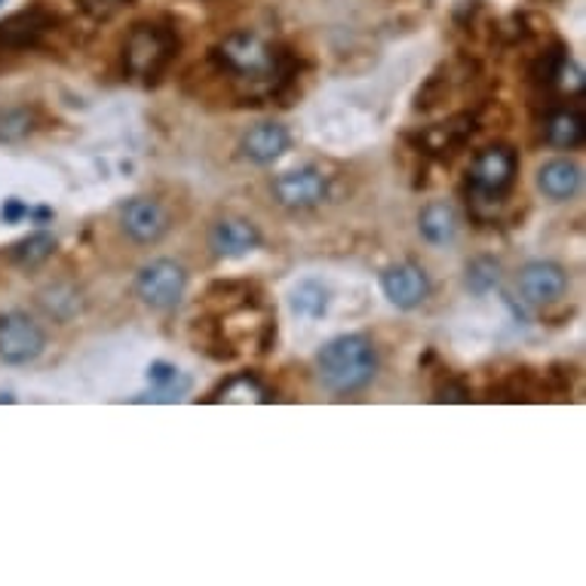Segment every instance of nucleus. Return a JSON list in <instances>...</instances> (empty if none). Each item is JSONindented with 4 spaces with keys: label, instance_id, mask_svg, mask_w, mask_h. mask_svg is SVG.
<instances>
[{
    "label": "nucleus",
    "instance_id": "f257e3e1",
    "mask_svg": "<svg viewBox=\"0 0 586 586\" xmlns=\"http://www.w3.org/2000/svg\"><path fill=\"white\" fill-rule=\"evenodd\" d=\"M316 375L338 396L366 391L378 375V350L366 335H338L316 354Z\"/></svg>",
    "mask_w": 586,
    "mask_h": 586
},
{
    "label": "nucleus",
    "instance_id": "f03ea898",
    "mask_svg": "<svg viewBox=\"0 0 586 586\" xmlns=\"http://www.w3.org/2000/svg\"><path fill=\"white\" fill-rule=\"evenodd\" d=\"M179 34L172 32L169 25H157V22L132 25L127 49H123L127 74L142 81L145 86H160L166 71L172 68L176 56H179Z\"/></svg>",
    "mask_w": 586,
    "mask_h": 586
},
{
    "label": "nucleus",
    "instance_id": "7ed1b4c3",
    "mask_svg": "<svg viewBox=\"0 0 586 586\" xmlns=\"http://www.w3.org/2000/svg\"><path fill=\"white\" fill-rule=\"evenodd\" d=\"M212 65L218 74L240 77V81H264L271 83L274 65H277V49L264 44L259 34L237 32L225 37L218 47L212 49Z\"/></svg>",
    "mask_w": 586,
    "mask_h": 586
},
{
    "label": "nucleus",
    "instance_id": "20e7f679",
    "mask_svg": "<svg viewBox=\"0 0 586 586\" xmlns=\"http://www.w3.org/2000/svg\"><path fill=\"white\" fill-rule=\"evenodd\" d=\"M519 172V154L510 145L482 147L470 164V191L473 200L498 203L513 188Z\"/></svg>",
    "mask_w": 586,
    "mask_h": 586
},
{
    "label": "nucleus",
    "instance_id": "39448f33",
    "mask_svg": "<svg viewBox=\"0 0 586 586\" xmlns=\"http://www.w3.org/2000/svg\"><path fill=\"white\" fill-rule=\"evenodd\" d=\"M47 335L22 310L0 313V362L7 366H28L44 354Z\"/></svg>",
    "mask_w": 586,
    "mask_h": 586
},
{
    "label": "nucleus",
    "instance_id": "423d86ee",
    "mask_svg": "<svg viewBox=\"0 0 586 586\" xmlns=\"http://www.w3.org/2000/svg\"><path fill=\"white\" fill-rule=\"evenodd\" d=\"M184 289H188V274L179 261L172 259L151 261L135 277V292L151 310L176 308Z\"/></svg>",
    "mask_w": 586,
    "mask_h": 586
},
{
    "label": "nucleus",
    "instance_id": "0eeeda50",
    "mask_svg": "<svg viewBox=\"0 0 586 586\" xmlns=\"http://www.w3.org/2000/svg\"><path fill=\"white\" fill-rule=\"evenodd\" d=\"M52 25H56V16L44 7H28L13 16L0 19V52H28V49L44 47Z\"/></svg>",
    "mask_w": 586,
    "mask_h": 586
},
{
    "label": "nucleus",
    "instance_id": "6e6552de",
    "mask_svg": "<svg viewBox=\"0 0 586 586\" xmlns=\"http://www.w3.org/2000/svg\"><path fill=\"white\" fill-rule=\"evenodd\" d=\"M274 196L286 210H313L328 196V179L316 166L289 169L274 179Z\"/></svg>",
    "mask_w": 586,
    "mask_h": 586
},
{
    "label": "nucleus",
    "instance_id": "1a4fd4ad",
    "mask_svg": "<svg viewBox=\"0 0 586 586\" xmlns=\"http://www.w3.org/2000/svg\"><path fill=\"white\" fill-rule=\"evenodd\" d=\"M473 132H476V117L455 115L449 123H440V127H430V130L421 132H408L406 139L415 145V151H421L427 157L452 160L457 151L470 142Z\"/></svg>",
    "mask_w": 586,
    "mask_h": 586
},
{
    "label": "nucleus",
    "instance_id": "9d476101",
    "mask_svg": "<svg viewBox=\"0 0 586 586\" xmlns=\"http://www.w3.org/2000/svg\"><path fill=\"white\" fill-rule=\"evenodd\" d=\"M120 228L130 237L132 243L151 246L157 240H164L169 230V215L157 200L147 196H132L120 206Z\"/></svg>",
    "mask_w": 586,
    "mask_h": 586
},
{
    "label": "nucleus",
    "instance_id": "9b49d317",
    "mask_svg": "<svg viewBox=\"0 0 586 586\" xmlns=\"http://www.w3.org/2000/svg\"><path fill=\"white\" fill-rule=\"evenodd\" d=\"M519 292L528 304H538V308L555 304L569 292V274L553 261H531L522 267Z\"/></svg>",
    "mask_w": 586,
    "mask_h": 586
},
{
    "label": "nucleus",
    "instance_id": "f8f14e48",
    "mask_svg": "<svg viewBox=\"0 0 586 586\" xmlns=\"http://www.w3.org/2000/svg\"><path fill=\"white\" fill-rule=\"evenodd\" d=\"M381 292L391 301L393 308L415 310L421 308L430 295V279L418 264H393L381 274Z\"/></svg>",
    "mask_w": 586,
    "mask_h": 586
},
{
    "label": "nucleus",
    "instance_id": "ddd939ff",
    "mask_svg": "<svg viewBox=\"0 0 586 586\" xmlns=\"http://www.w3.org/2000/svg\"><path fill=\"white\" fill-rule=\"evenodd\" d=\"M292 145V135L286 127H279L274 120H264V123H255L252 130L246 132L243 142H240V151H243L246 160L252 164L267 166L279 160L286 151Z\"/></svg>",
    "mask_w": 586,
    "mask_h": 586
},
{
    "label": "nucleus",
    "instance_id": "4468645a",
    "mask_svg": "<svg viewBox=\"0 0 586 586\" xmlns=\"http://www.w3.org/2000/svg\"><path fill=\"white\" fill-rule=\"evenodd\" d=\"M261 243L259 228L246 218H222L210 234L212 252L218 259H243L249 252H255Z\"/></svg>",
    "mask_w": 586,
    "mask_h": 586
},
{
    "label": "nucleus",
    "instance_id": "2eb2a0df",
    "mask_svg": "<svg viewBox=\"0 0 586 586\" xmlns=\"http://www.w3.org/2000/svg\"><path fill=\"white\" fill-rule=\"evenodd\" d=\"M547 132V145L559 147V151H574L584 145L586 139V117L577 108H559L547 117L543 123Z\"/></svg>",
    "mask_w": 586,
    "mask_h": 586
},
{
    "label": "nucleus",
    "instance_id": "dca6fc26",
    "mask_svg": "<svg viewBox=\"0 0 586 586\" xmlns=\"http://www.w3.org/2000/svg\"><path fill=\"white\" fill-rule=\"evenodd\" d=\"M538 188L550 200H571L581 191V166L571 160H550L538 169Z\"/></svg>",
    "mask_w": 586,
    "mask_h": 586
},
{
    "label": "nucleus",
    "instance_id": "f3484780",
    "mask_svg": "<svg viewBox=\"0 0 586 586\" xmlns=\"http://www.w3.org/2000/svg\"><path fill=\"white\" fill-rule=\"evenodd\" d=\"M418 230H421V237L427 243L433 246H445L455 240L457 234V215L455 210L449 206V203H442V200H433V203H427L418 215Z\"/></svg>",
    "mask_w": 586,
    "mask_h": 586
},
{
    "label": "nucleus",
    "instance_id": "a211bd4d",
    "mask_svg": "<svg viewBox=\"0 0 586 586\" xmlns=\"http://www.w3.org/2000/svg\"><path fill=\"white\" fill-rule=\"evenodd\" d=\"M52 252H56V237L52 234H44V230H37V234H28V237H22L19 243L10 246V261L22 267V271H34V267H40V264H47L52 259Z\"/></svg>",
    "mask_w": 586,
    "mask_h": 586
},
{
    "label": "nucleus",
    "instance_id": "6ab92c4d",
    "mask_svg": "<svg viewBox=\"0 0 586 586\" xmlns=\"http://www.w3.org/2000/svg\"><path fill=\"white\" fill-rule=\"evenodd\" d=\"M569 47L565 44H550V47H543L535 56V62L528 65V81L535 83L538 89H553L555 81H559V74H562V68L569 62Z\"/></svg>",
    "mask_w": 586,
    "mask_h": 586
},
{
    "label": "nucleus",
    "instance_id": "aec40b11",
    "mask_svg": "<svg viewBox=\"0 0 586 586\" xmlns=\"http://www.w3.org/2000/svg\"><path fill=\"white\" fill-rule=\"evenodd\" d=\"M289 308H292L295 316H301V320H320V316H326L328 310L326 286L316 283V279H301V283H295L292 292H289Z\"/></svg>",
    "mask_w": 586,
    "mask_h": 586
},
{
    "label": "nucleus",
    "instance_id": "412c9836",
    "mask_svg": "<svg viewBox=\"0 0 586 586\" xmlns=\"http://www.w3.org/2000/svg\"><path fill=\"white\" fill-rule=\"evenodd\" d=\"M194 344L196 350H203L210 359H218V362H228V359L237 357V347L225 335V326L218 320H196L194 323Z\"/></svg>",
    "mask_w": 586,
    "mask_h": 586
},
{
    "label": "nucleus",
    "instance_id": "4be33fe9",
    "mask_svg": "<svg viewBox=\"0 0 586 586\" xmlns=\"http://www.w3.org/2000/svg\"><path fill=\"white\" fill-rule=\"evenodd\" d=\"M498 393H501V399H510V403H528V399H540L547 393V384H543V375H538V372L516 369V372L506 375Z\"/></svg>",
    "mask_w": 586,
    "mask_h": 586
},
{
    "label": "nucleus",
    "instance_id": "5701e85b",
    "mask_svg": "<svg viewBox=\"0 0 586 586\" xmlns=\"http://www.w3.org/2000/svg\"><path fill=\"white\" fill-rule=\"evenodd\" d=\"M449 83H452V77H449V68H436V71H433V74L421 83V89L415 93V111L427 115V111L440 108L442 101L449 98Z\"/></svg>",
    "mask_w": 586,
    "mask_h": 586
},
{
    "label": "nucleus",
    "instance_id": "b1692460",
    "mask_svg": "<svg viewBox=\"0 0 586 586\" xmlns=\"http://www.w3.org/2000/svg\"><path fill=\"white\" fill-rule=\"evenodd\" d=\"M498 283H501V264L494 259H473L467 264V289L473 295H489L491 289H498Z\"/></svg>",
    "mask_w": 586,
    "mask_h": 586
},
{
    "label": "nucleus",
    "instance_id": "393cba45",
    "mask_svg": "<svg viewBox=\"0 0 586 586\" xmlns=\"http://www.w3.org/2000/svg\"><path fill=\"white\" fill-rule=\"evenodd\" d=\"M37 130V117L28 108H16L0 117V142H22Z\"/></svg>",
    "mask_w": 586,
    "mask_h": 586
},
{
    "label": "nucleus",
    "instance_id": "a878e982",
    "mask_svg": "<svg viewBox=\"0 0 586 586\" xmlns=\"http://www.w3.org/2000/svg\"><path fill=\"white\" fill-rule=\"evenodd\" d=\"M433 399H436V403H467V399H470L467 378H461L445 369V372L436 378V384H433Z\"/></svg>",
    "mask_w": 586,
    "mask_h": 586
},
{
    "label": "nucleus",
    "instance_id": "bb28decb",
    "mask_svg": "<svg viewBox=\"0 0 586 586\" xmlns=\"http://www.w3.org/2000/svg\"><path fill=\"white\" fill-rule=\"evenodd\" d=\"M40 304H44L56 320H65V316H62V308H65V304L77 313V292H74V289H65V286H56V289L44 292Z\"/></svg>",
    "mask_w": 586,
    "mask_h": 586
},
{
    "label": "nucleus",
    "instance_id": "cd10ccee",
    "mask_svg": "<svg viewBox=\"0 0 586 586\" xmlns=\"http://www.w3.org/2000/svg\"><path fill=\"white\" fill-rule=\"evenodd\" d=\"M127 3H132V0H77V7H81L83 13L89 19H96V22H101V19H111L120 10V7H127Z\"/></svg>",
    "mask_w": 586,
    "mask_h": 586
},
{
    "label": "nucleus",
    "instance_id": "c85d7f7f",
    "mask_svg": "<svg viewBox=\"0 0 586 586\" xmlns=\"http://www.w3.org/2000/svg\"><path fill=\"white\" fill-rule=\"evenodd\" d=\"M555 86H559L562 93H569V96H577V93L584 89V71L569 59L565 68H562V74H559V81H555Z\"/></svg>",
    "mask_w": 586,
    "mask_h": 586
},
{
    "label": "nucleus",
    "instance_id": "c756f323",
    "mask_svg": "<svg viewBox=\"0 0 586 586\" xmlns=\"http://www.w3.org/2000/svg\"><path fill=\"white\" fill-rule=\"evenodd\" d=\"M32 210L19 200V196H10V200H3V206H0V218L7 222V225H16L22 218H28Z\"/></svg>",
    "mask_w": 586,
    "mask_h": 586
},
{
    "label": "nucleus",
    "instance_id": "7c9ffc66",
    "mask_svg": "<svg viewBox=\"0 0 586 586\" xmlns=\"http://www.w3.org/2000/svg\"><path fill=\"white\" fill-rule=\"evenodd\" d=\"M0 3H3V0H0Z\"/></svg>",
    "mask_w": 586,
    "mask_h": 586
}]
</instances>
